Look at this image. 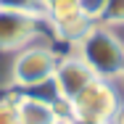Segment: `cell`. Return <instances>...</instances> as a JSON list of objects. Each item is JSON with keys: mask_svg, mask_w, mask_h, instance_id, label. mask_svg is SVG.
I'll use <instances>...</instances> for the list:
<instances>
[{"mask_svg": "<svg viewBox=\"0 0 124 124\" xmlns=\"http://www.w3.org/2000/svg\"><path fill=\"white\" fill-rule=\"evenodd\" d=\"M77 55L95 71L98 79H122L124 77V42L116 37L111 26L93 24L79 40Z\"/></svg>", "mask_w": 124, "mask_h": 124, "instance_id": "6da1fadb", "label": "cell"}, {"mask_svg": "<svg viewBox=\"0 0 124 124\" xmlns=\"http://www.w3.org/2000/svg\"><path fill=\"white\" fill-rule=\"evenodd\" d=\"M69 106H71V116H77V119L108 124L111 116L116 114V108H119V95L111 87V82L93 79L79 95H74L69 100Z\"/></svg>", "mask_w": 124, "mask_h": 124, "instance_id": "7a4b0ae2", "label": "cell"}, {"mask_svg": "<svg viewBox=\"0 0 124 124\" xmlns=\"http://www.w3.org/2000/svg\"><path fill=\"white\" fill-rule=\"evenodd\" d=\"M55 63H58V55L45 45H26L19 50L16 61H13V69L11 77L19 87H40L50 82V77L55 71Z\"/></svg>", "mask_w": 124, "mask_h": 124, "instance_id": "3957f363", "label": "cell"}, {"mask_svg": "<svg viewBox=\"0 0 124 124\" xmlns=\"http://www.w3.org/2000/svg\"><path fill=\"white\" fill-rule=\"evenodd\" d=\"M42 8H45V16L50 19L55 34L61 40H69V42H77L95 24L82 13L79 0H42Z\"/></svg>", "mask_w": 124, "mask_h": 124, "instance_id": "277c9868", "label": "cell"}, {"mask_svg": "<svg viewBox=\"0 0 124 124\" xmlns=\"http://www.w3.org/2000/svg\"><path fill=\"white\" fill-rule=\"evenodd\" d=\"M93 79H98L95 71L79 58V55H66V58H58L55 63V71L50 77L53 87H55V95L61 100H71L74 95H79Z\"/></svg>", "mask_w": 124, "mask_h": 124, "instance_id": "5b68a950", "label": "cell"}, {"mask_svg": "<svg viewBox=\"0 0 124 124\" xmlns=\"http://www.w3.org/2000/svg\"><path fill=\"white\" fill-rule=\"evenodd\" d=\"M40 32V19L21 11L0 8V50H21L26 48Z\"/></svg>", "mask_w": 124, "mask_h": 124, "instance_id": "8992f818", "label": "cell"}, {"mask_svg": "<svg viewBox=\"0 0 124 124\" xmlns=\"http://www.w3.org/2000/svg\"><path fill=\"white\" fill-rule=\"evenodd\" d=\"M16 114H19V124H55L58 122L53 100L34 98V95L16 98Z\"/></svg>", "mask_w": 124, "mask_h": 124, "instance_id": "52a82bcc", "label": "cell"}, {"mask_svg": "<svg viewBox=\"0 0 124 124\" xmlns=\"http://www.w3.org/2000/svg\"><path fill=\"white\" fill-rule=\"evenodd\" d=\"M98 24L103 26H122L124 24V0H106V8L100 13Z\"/></svg>", "mask_w": 124, "mask_h": 124, "instance_id": "ba28073f", "label": "cell"}, {"mask_svg": "<svg viewBox=\"0 0 124 124\" xmlns=\"http://www.w3.org/2000/svg\"><path fill=\"white\" fill-rule=\"evenodd\" d=\"M0 8L5 11H21V13H32L37 19L45 16V8H42V0H0Z\"/></svg>", "mask_w": 124, "mask_h": 124, "instance_id": "9c48e42d", "label": "cell"}, {"mask_svg": "<svg viewBox=\"0 0 124 124\" xmlns=\"http://www.w3.org/2000/svg\"><path fill=\"white\" fill-rule=\"evenodd\" d=\"M79 8H82V13L90 19V21H100V13H103V8H106V0H79Z\"/></svg>", "mask_w": 124, "mask_h": 124, "instance_id": "30bf717a", "label": "cell"}, {"mask_svg": "<svg viewBox=\"0 0 124 124\" xmlns=\"http://www.w3.org/2000/svg\"><path fill=\"white\" fill-rule=\"evenodd\" d=\"M0 124H19L16 100H0Z\"/></svg>", "mask_w": 124, "mask_h": 124, "instance_id": "8fae6325", "label": "cell"}, {"mask_svg": "<svg viewBox=\"0 0 124 124\" xmlns=\"http://www.w3.org/2000/svg\"><path fill=\"white\" fill-rule=\"evenodd\" d=\"M108 124H124V106L119 103V108H116V114L111 116V122Z\"/></svg>", "mask_w": 124, "mask_h": 124, "instance_id": "7c38bea8", "label": "cell"}, {"mask_svg": "<svg viewBox=\"0 0 124 124\" xmlns=\"http://www.w3.org/2000/svg\"><path fill=\"white\" fill-rule=\"evenodd\" d=\"M66 124H100V122H90V119H77V116H71Z\"/></svg>", "mask_w": 124, "mask_h": 124, "instance_id": "4fadbf2b", "label": "cell"}, {"mask_svg": "<svg viewBox=\"0 0 124 124\" xmlns=\"http://www.w3.org/2000/svg\"><path fill=\"white\" fill-rule=\"evenodd\" d=\"M55 124H66V122H61V119H58V122H55Z\"/></svg>", "mask_w": 124, "mask_h": 124, "instance_id": "5bb4252c", "label": "cell"}, {"mask_svg": "<svg viewBox=\"0 0 124 124\" xmlns=\"http://www.w3.org/2000/svg\"><path fill=\"white\" fill-rule=\"evenodd\" d=\"M122 79H124V77H122Z\"/></svg>", "mask_w": 124, "mask_h": 124, "instance_id": "9a60e30c", "label": "cell"}]
</instances>
